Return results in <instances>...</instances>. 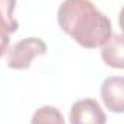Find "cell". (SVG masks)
I'll return each mask as SVG.
<instances>
[{
  "mask_svg": "<svg viewBox=\"0 0 124 124\" xmlns=\"http://www.w3.org/2000/svg\"><path fill=\"white\" fill-rule=\"evenodd\" d=\"M101 58L108 66L124 69V35L113 33L101 49Z\"/></svg>",
  "mask_w": 124,
  "mask_h": 124,
  "instance_id": "cell-5",
  "label": "cell"
},
{
  "mask_svg": "<svg viewBox=\"0 0 124 124\" xmlns=\"http://www.w3.org/2000/svg\"><path fill=\"white\" fill-rule=\"evenodd\" d=\"M48 52L46 43L39 38H25L16 42L7 52V66L12 69H26L33 58Z\"/></svg>",
  "mask_w": 124,
  "mask_h": 124,
  "instance_id": "cell-2",
  "label": "cell"
},
{
  "mask_svg": "<svg viewBox=\"0 0 124 124\" xmlns=\"http://www.w3.org/2000/svg\"><path fill=\"white\" fill-rule=\"evenodd\" d=\"M58 23L66 35L87 49L104 46L113 35L111 20L91 0H63L58 9Z\"/></svg>",
  "mask_w": 124,
  "mask_h": 124,
  "instance_id": "cell-1",
  "label": "cell"
},
{
  "mask_svg": "<svg viewBox=\"0 0 124 124\" xmlns=\"http://www.w3.org/2000/svg\"><path fill=\"white\" fill-rule=\"evenodd\" d=\"M9 43H10L9 32L0 25V58L6 54V51H9Z\"/></svg>",
  "mask_w": 124,
  "mask_h": 124,
  "instance_id": "cell-8",
  "label": "cell"
},
{
  "mask_svg": "<svg viewBox=\"0 0 124 124\" xmlns=\"http://www.w3.org/2000/svg\"><path fill=\"white\" fill-rule=\"evenodd\" d=\"M31 124H65L61 111L52 105H43L35 111Z\"/></svg>",
  "mask_w": 124,
  "mask_h": 124,
  "instance_id": "cell-6",
  "label": "cell"
},
{
  "mask_svg": "<svg viewBox=\"0 0 124 124\" xmlns=\"http://www.w3.org/2000/svg\"><path fill=\"white\" fill-rule=\"evenodd\" d=\"M118 25H120V28L123 31V35H124V6H123V9L120 10V15H118Z\"/></svg>",
  "mask_w": 124,
  "mask_h": 124,
  "instance_id": "cell-9",
  "label": "cell"
},
{
  "mask_svg": "<svg viewBox=\"0 0 124 124\" xmlns=\"http://www.w3.org/2000/svg\"><path fill=\"white\" fill-rule=\"evenodd\" d=\"M71 124H105L107 117L98 101L94 98L78 100L69 111Z\"/></svg>",
  "mask_w": 124,
  "mask_h": 124,
  "instance_id": "cell-3",
  "label": "cell"
},
{
  "mask_svg": "<svg viewBox=\"0 0 124 124\" xmlns=\"http://www.w3.org/2000/svg\"><path fill=\"white\" fill-rule=\"evenodd\" d=\"M16 7V0H0V25L9 32L17 31L19 23L13 17V10Z\"/></svg>",
  "mask_w": 124,
  "mask_h": 124,
  "instance_id": "cell-7",
  "label": "cell"
},
{
  "mask_svg": "<svg viewBox=\"0 0 124 124\" xmlns=\"http://www.w3.org/2000/svg\"><path fill=\"white\" fill-rule=\"evenodd\" d=\"M101 98L111 113H124V77H108L101 84Z\"/></svg>",
  "mask_w": 124,
  "mask_h": 124,
  "instance_id": "cell-4",
  "label": "cell"
}]
</instances>
